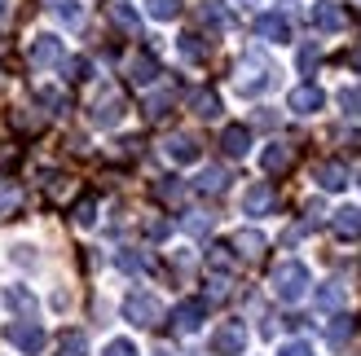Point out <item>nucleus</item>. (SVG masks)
<instances>
[{
  "instance_id": "1",
  "label": "nucleus",
  "mask_w": 361,
  "mask_h": 356,
  "mask_svg": "<svg viewBox=\"0 0 361 356\" xmlns=\"http://www.w3.org/2000/svg\"><path fill=\"white\" fill-rule=\"evenodd\" d=\"M274 75H278V70H274V62H269L264 53H247V58L238 62V80H233V84H238L243 97H260V93L274 88Z\"/></svg>"
},
{
  "instance_id": "2",
  "label": "nucleus",
  "mask_w": 361,
  "mask_h": 356,
  "mask_svg": "<svg viewBox=\"0 0 361 356\" xmlns=\"http://www.w3.org/2000/svg\"><path fill=\"white\" fill-rule=\"evenodd\" d=\"M309 286H313V277H309V269H304L300 260H282L274 269V295L282 304H300V299L309 295Z\"/></svg>"
},
{
  "instance_id": "3",
  "label": "nucleus",
  "mask_w": 361,
  "mask_h": 356,
  "mask_svg": "<svg viewBox=\"0 0 361 356\" xmlns=\"http://www.w3.org/2000/svg\"><path fill=\"white\" fill-rule=\"evenodd\" d=\"M123 317H128L133 326H141V330H150V326H159L164 322V304L150 295V291H133L128 299H123Z\"/></svg>"
},
{
  "instance_id": "4",
  "label": "nucleus",
  "mask_w": 361,
  "mask_h": 356,
  "mask_svg": "<svg viewBox=\"0 0 361 356\" xmlns=\"http://www.w3.org/2000/svg\"><path fill=\"white\" fill-rule=\"evenodd\" d=\"M119 119H123V97L115 88H106V93L88 106V123H93V128H115Z\"/></svg>"
},
{
  "instance_id": "5",
  "label": "nucleus",
  "mask_w": 361,
  "mask_h": 356,
  "mask_svg": "<svg viewBox=\"0 0 361 356\" xmlns=\"http://www.w3.org/2000/svg\"><path fill=\"white\" fill-rule=\"evenodd\" d=\"M5 339L23 352V356H40V348H44V330L35 326V322H13V326H5Z\"/></svg>"
},
{
  "instance_id": "6",
  "label": "nucleus",
  "mask_w": 361,
  "mask_h": 356,
  "mask_svg": "<svg viewBox=\"0 0 361 356\" xmlns=\"http://www.w3.org/2000/svg\"><path fill=\"white\" fill-rule=\"evenodd\" d=\"M243 348H247V326L243 322L216 326V334H212V352L216 356H243Z\"/></svg>"
},
{
  "instance_id": "7",
  "label": "nucleus",
  "mask_w": 361,
  "mask_h": 356,
  "mask_svg": "<svg viewBox=\"0 0 361 356\" xmlns=\"http://www.w3.org/2000/svg\"><path fill=\"white\" fill-rule=\"evenodd\" d=\"M123 75H128V84H137V88H146V84H154L164 70H159V58L150 49H137L133 58H128V66H123Z\"/></svg>"
},
{
  "instance_id": "8",
  "label": "nucleus",
  "mask_w": 361,
  "mask_h": 356,
  "mask_svg": "<svg viewBox=\"0 0 361 356\" xmlns=\"http://www.w3.org/2000/svg\"><path fill=\"white\" fill-rule=\"evenodd\" d=\"M203 322H207V299H180V304L172 308V326L180 334H194Z\"/></svg>"
},
{
  "instance_id": "9",
  "label": "nucleus",
  "mask_w": 361,
  "mask_h": 356,
  "mask_svg": "<svg viewBox=\"0 0 361 356\" xmlns=\"http://www.w3.org/2000/svg\"><path fill=\"white\" fill-rule=\"evenodd\" d=\"M309 23L317 31H344L348 27V13H344V5H335V0H317V5L309 9Z\"/></svg>"
},
{
  "instance_id": "10",
  "label": "nucleus",
  "mask_w": 361,
  "mask_h": 356,
  "mask_svg": "<svg viewBox=\"0 0 361 356\" xmlns=\"http://www.w3.org/2000/svg\"><path fill=\"white\" fill-rule=\"evenodd\" d=\"M274 207H278V189L269 181H256L243 193V211H247V216H264V211H274Z\"/></svg>"
},
{
  "instance_id": "11",
  "label": "nucleus",
  "mask_w": 361,
  "mask_h": 356,
  "mask_svg": "<svg viewBox=\"0 0 361 356\" xmlns=\"http://www.w3.org/2000/svg\"><path fill=\"white\" fill-rule=\"evenodd\" d=\"M286 106H291L295 115H317L322 106H326V93H322L317 84H300V88H291V97H286Z\"/></svg>"
},
{
  "instance_id": "12",
  "label": "nucleus",
  "mask_w": 361,
  "mask_h": 356,
  "mask_svg": "<svg viewBox=\"0 0 361 356\" xmlns=\"http://www.w3.org/2000/svg\"><path fill=\"white\" fill-rule=\"evenodd\" d=\"M291 163H295V146H286V141H269L264 154H260V167H264L269 176H282Z\"/></svg>"
},
{
  "instance_id": "13",
  "label": "nucleus",
  "mask_w": 361,
  "mask_h": 356,
  "mask_svg": "<svg viewBox=\"0 0 361 356\" xmlns=\"http://www.w3.org/2000/svg\"><path fill=\"white\" fill-rule=\"evenodd\" d=\"M256 35L269 44H286L291 40V23H286V13H260L256 18Z\"/></svg>"
},
{
  "instance_id": "14",
  "label": "nucleus",
  "mask_w": 361,
  "mask_h": 356,
  "mask_svg": "<svg viewBox=\"0 0 361 356\" xmlns=\"http://www.w3.org/2000/svg\"><path fill=\"white\" fill-rule=\"evenodd\" d=\"M164 154L172 158V163H198V154H203V146H198L194 136H185V132H172V136L164 141Z\"/></svg>"
},
{
  "instance_id": "15",
  "label": "nucleus",
  "mask_w": 361,
  "mask_h": 356,
  "mask_svg": "<svg viewBox=\"0 0 361 356\" xmlns=\"http://www.w3.org/2000/svg\"><path fill=\"white\" fill-rule=\"evenodd\" d=\"M233 255H243V260H260L264 255V234H260V229H238V234H233Z\"/></svg>"
},
{
  "instance_id": "16",
  "label": "nucleus",
  "mask_w": 361,
  "mask_h": 356,
  "mask_svg": "<svg viewBox=\"0 0 361 356\" xmlns=\"http://www.w3.org/2000/svg\"><path fill=\"white\" fill-rule=\"evenodd\" d=\"M313 181L322 189H344L348 185V163H339V158H326V163L313 167Z\"/></svg>"
},
{
  "instance_id": "17",
  "label": "nucleus",
  "mask_w": 361,
  "mask_h": 356,
  "mask_svg": "<svg viewBox=\"0 0 361 356\" xmlns=\"http://www.w3.org/2000/svg\"><path fill=\"white\" fill-rule=\"evenodd\" d=\"M233 246H225V242H212L207 246V273L212 277H233Z\"/></svg>"
},
{
  "instance_id": "18",
  "label": "nucleus",
  "mask_w": 361,
  "mask_h": 356,
  "mask_svg": "<svg viewBox=\"0 0 361 356\" xmlns=\"http://www.w3.org/2000/svg\"><path fill=\"white\" fill-rule=\"evenodd\" d=\"M31 62L35 66L62 62V40H58V35H35V40H31Z\"/></svg>"
},
{
  "instance_id": "19",
  "label": "nucleus",
  "mask_w": 361,
  "mask_h": 356,
  "mask_svg": "<svg viewBox=\"0 0 361 356\" xmlns=\"http://www.w3.org/2000/svg\"><path fill=\"white\" fill-rule=\"evenodd\" d=\"M221 150H225L229 158H243V154L251 150V132L243 128V123H229V128L221 132Z\"/></svg>"
},
{
  "instance_id": "20",
  "label": "nucleus",
  "mask_w": 361,
  "mask_h": 356,
  "mask_svg": "<svg viewBox=\"0 0 361 356\" xmlns=\"http://www.w3.org/2000/svg\"><path fill=\"white\" fill-rule=\"evenodd\" d=\"M331 224H335V234L339 238H361V207H339L335 216H331Z\"/></svg>"
},
{
  "instance_id": "21",
  "label": "nucleus",
  "mask_w": 361,
  "mask_h": 356,
  "mask_svg": "<svg viewBox=\"0 0 361 356\" xmlns=\"http://www.w3.org/2000/svg\"><path fill=\"white\" fill-rule=\"evenodd\" d=\"M190 110L198 119H221V97L212 88H198V93H190Z\"/></svg>"
},
{
  "instance_id": "22",
  "label": "nucleus",
  "mask_w": 361,
  "mask_h": 356,
  "mask_svg": "<svg viewBox=\"0 0 361 356\" xmlns=\"http://www.w3.org/2000/svg\"><path fill=\"white\" fill-rule=\"evenodd\" d=\"M317 308L322 312H335V308H344V281H326V286H317Z\"/></svg>"
},
{
  "instance_id": "23",
  "label": "nucleus",
  "mask_w": 361,
  "mask_h": 356,
  "mask_svg": "<svg viewBox=\"0 0 361 356\" xmlns=\"http://www.w3.org/2000/svg\"><path fill=\"white\" fill-rule=\"evenodd\" d=\"M53 356H88V334L84 330H66L58 339V352Z\"/></svg>"
},
{
  "instance_id": "24",
  "label": "nucleus",
  "mask_w": 361,
  "mask_h": 356,
  "mask_svg": "<svg viewBox=\"0 0 361 356\" xmlns=\"http://www.w3.org/2000/svg\"><path fill=\"white\" fill-rule=\"evenodd\" d=\"M225 185H229L225 167H203V172H198V181H194V189H198V193H221Z\"/></svg>"
},
{
  "instance_id": "25",
  "label": "nucleus",
  "mask_w": 361,
  "mask_h": 356,
  "mask_svg": "<svg viewBox=\"0 0 361 356\" xmlns=\"http://www.w3.org/2000/svg\"><path fill=\"white\" fill-rule=\"evenodd\" d=\"M353 330H357V322H353V317H348V312H339V317H335V322L326 326V339H331V348H344V343L353 339Z\"/></svg>"
},
{
  "instance_id": "26",
  "label": "nucleus",
  "mask_w": 361,
  "mask_h": 356,
  "mask_svg": "<svg viewBox=\"0 0 361 356\" xmlns=\"http://www.w3.org/2000/svg\"><path fill=\"white\" fill-rule=\"evenodd\" d=\"M180 53H185L190 62H203L207 53H212V44H207V40H203L198 31H185V35H180Z\"/></svg>"
},
{
  "instance_id": "27",
  "label": "nucleus",
  "mask_w": 361,
  "mask_h": 356,
  "mask_svg": "<svg viewBox=\"0 0 361 356\" xmlns=\"http://www.w3.org/2000/svg\"><path fill=\"white\" fill-rule=\"evenodd\" d=\"M49 9L58 13L66 27H80V23H84V9H80V0H49Z\"/></svg>"
},
{
  "instance_id": "28",
  "label": "nucleus",
  "mask_w": 361,
  "mask_h": 356,
  "mask_svg": "<svg viewBox=\"0 0 361 356\" xmlns=\"http://www.w3.org/2000/svg\"><path fill=\"white\" fill-rule=\"evenodd\" d=\"M146 13L154 23H172V18H180V0H146Z\"/></svg>"
},
{
  "instance_id": "29",
  "label": "nucleus",
  "mask_w": 361,
  "mask_h": 356,
  "mask_svg": "<svg viewBox=\"0 0 361 356\" xmlns=\"http://www.w3.org/2000/svg\"><path fill=\"white\" fill-rule=\"evenodd\" d=\"M172 101H176V93H172V88H164V93L146 97V115H150V119H164V115L172 110Z\"/></svg>"
},
{
  "instance_id": "30",
  "label": "nucleus",
  "mask_w": 361,
  "mask_h": 356,
  "mask_svg": "<svg viewBox=\"0 0 361 356\" xmlns=\"http://www.w3.org/2000/svg\"><path fill=\"white\" fill-rule=\"evenodd\" d=\"M5 304H9L13 312H35V299H31V291H23V286H9V291H5Z\"/></svg>"
},
{
  "instance_id": "31",
  "label": "nucleus",
  "mask_w": 361,
  "mask_h": 356,
  "mask_svg": "<svg viewBox=\"0 0 361 356\" xmlns=\"http://www.w3.org/2000/svg\"><path fill=\"white\" fill-rule=\"evenodd\" d=\"M198 18H203L207 27H229V9L221 5V0H212V5H203V9H198Z\"/></svg>"
},
{
  "instance_id": "32",
  "label": "nucleus",
  "mask_w": 361,
  "mask_h": 356,
  "mask_svg": "<svg viewBox=\"0 0 361 356\" xmlns=\"http://www.w3.org/2000/svg\"><path fill=\"white\" fill-rule=\"evenodd\" d=\"M339 110L348 119H361V88H344V93H339Z\"/></svg>"
},
{
  "instance_id": "33",
  "label": "nucleus",
  "mask_w": 361,
  "mask_h": 356,
  "mask_svg": "<svg viewBox=\"0 0 361 356\" xmlns=\"http://www.w3.org/2000/svg\"><path fill=\"white\" fill-rule=\"evenodd\" d=\"M111 13H115V23L128 31V35H141V18L133 13V9H123V5H111Z\"/></svg>"
},
{
  "instance_id": "34",
  "label": "nucleus",
  "mask_w": 361,
  "mask_h": 356,
  "mask_svg": "<svg viewBox=\"0 0 361 356\" xmlns=\"http://www.w3.org/2000/svg\"><path fill=\"white\" fill-rule=\"evenodd\" d=\"M75 224H97V198H80L75 203Z\"/></svg>"
},
{
  "instance_id": "35",
  "label": "nucleus",
  "mask_w": 361,
  "mask_h": 356,
  "mask_svg": "<svg viewBox=\"0 0 361 356\" xmlns=\"http://www.w3.org/2000/svg\"><path fill=\"white\" fill-rule=\"evenodd\" d=\"M154 193H159L164 203H180V193H185V189H180L176 176H164V185H154Z\"/></svg>"
},
{
  "instance_id": "36",
  "label": "nucleus",
  "mask_w": 361,
  "mask_h": 356,
  "mask_svg": "<svg viewBox=\"0 0 361 356\" xmlns=\"http://www.w3.org/2000/svg\"><path fill=\"white\" fill-rule=\"evenodd\" d=\"M40 106L49 115H62V106H66V97L58 93V88H40Z\"/></svg>"
},
{
  "instance_id": "37",
  "label": "nucleus",
  "mask_w": 361,
  "mask_h": 356,
  "mask_svg": "<svg viewBox=\"0 0 361 356\" xmlns=\"http://www.w3.org/2000/svg\"><path fill=\"white\" fill-rule=\"evenodd\" d=\"M212 229V216H203V211H190L185 216V234H194V238H203Z\"/></svg>"
},
{
  "instance_id": "38",
  "label": "nucleus",
  "mask_w": 361,
  "mask_h": 356,
  "mask_svg": "<svg viewBox=\"0 0 361 356\" xmlns=\"http://www.w3.org/2000/svg\"><path fill=\"white\" fill-rule=\"evenodd\" d=\"M23 203V193H18V185H5L0 189V216H9V211Z\"/></svg>"
},
{
  "instance_id": "39",
  "label": "nucleus",
  "mask_w": 361,
  "mask_h": 356,
  "mask_svg": "<svg viewBox=\"0 0 361 356\" xmlns=\"http://www.w3.org/2000/svg\"><path fill=\"white\" fill-rule=\"evenodd\" d=\"M66 75L71 80H88V75H93V66H88V58H71L66 62Z\"/></svg>"
},
{
  "instance_id": "40",
  "label": "nucleus",
  "mask_w": 361,
  "mask_h": 356,
  "mask_svg": "<svg viewBox=\"0 0 361 356\" xmlns=\"http://www.w3.org/2000/svg\"><path fill=\"white\" fill-rule=\"evenodd\" d=\"M119 269H123V273H141V269H146V255L123 251V255H119Z\"/></svg>"
},
{
  "instance_id": "41",
  "label": "nucleus",
  "mask_w": 361,
  "mask_h": 356,
  "mask_svg": "<svg viewBox=\"0 0 361 356\" xmlns=\"http://www.w3.org/2000/svg\"><path fill=\"white\" fill-rule=\"evenodd\" d=\"M106 356H137V343H128V339H115V343H106Z\"/></svg>"
},
{
  "instance_id": "42",
  "label": "nucleus",
  "mask_w": 361,
  "mask_h": 356,
  "mask_svg": "<svg viewBox=\"0 0 361 356\" xmlns=\"http://www.w3.org/2000/svg\"><path fill=\"white\" fill-rule=\"evenodd\" d=\"M278 356H313V348L304 343V339H295V343H286V348H282Z\"/></svg>"
},
{
  "instance_id": "43",
  "label": "nucleus",
  "mask_w": 361,
  "mask_h": 356,
  "mask_svg": "<svg viewBox=\"0 0 361 356\" xmlns=\"http://www.w3.org/2000/svg\"><path fill=\"white\" fill-rule=\"evenodd\" d=\"M313 66H317V49L304 44V49H300V70H313Z\"/></svg>"
},
{
  "instance_id": "44",
  "label": "nucleus",
  "mask_w": 361,
  "mask_h": 356,
  "mask_svg": "<svg viewBox=\"0 0 361 356\" xmlns=\"http://www.w3.org/2000/svg\"><path fill=\"white\" fill-rule=\"evenodd\" d=\"M146 234H150V238H168V234H172V224H168V220H150V224H146Z\"/></svg>"
},
{
  "instance_id": "45",
  "label": "nucleus",
  "mask_w": 361,
  "mask_h": 356,
  "mask_svg": "<svg viewBox=\"0 0 361 356\" xmlns=\"http://www.w3.org/2000/svg\"><path fill=\"white\" fill-rule=\"evenodd\" d=\"M348 66H353L357 75H361V49H353V53H348Z\"/></svg>"
},
{
  "instance_id": "46",
  "label": "nucleus",
  "mask_w": 361,
  "mask_h": 356,
  "mask_svg": "<svg viewBox=\"0 0 361 356\" xmlns=\"http://www.w3.org/2000/svg\"><path fill=\"white\" fill-rule=\"evenodd\" d=\"M5 18H9V0H0V23H5Z\"/></svg>"
},
{
  "instance_id": "47",
  "label": "nucleus",
  "mask_w": 361,
  "mask_h": 356,
  "mask_svg": "<svg viewBox=\"0 0 361 356\" xmlns=\"http://www.w3.org/2000/svg\"><path fill=\"white\" fill-rule=\"evenodd\" d=\"M115 5H123V0H115Z\"/></svg>"
}]
</instances>
